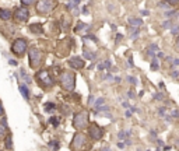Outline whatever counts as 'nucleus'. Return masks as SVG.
Instances as JSON below:
<instances>
[{"mask_svg":"<svg viewBox=\"0 0 179 151\" xmlns=\"http://www.w3.org/2000/svg\"><path fill=\"white\" fill-rule=\"evenodd\" d=\"M60 85L66 91H73L76 87V76L71 71H64L60 76Z\"/></svg>","mask_w":179,"mask_h":151,"instance_id":"f257e3e1","label":"nucleus"},{"mask_svg":"<svg viewBox=\"0 0 179 151\" xmlns=\"http://www.w3.org/2000/svg\"><path fill=\"white\" fill-rule=\"evenodd\" d=\"M73 126L76 129H85L88 126V113L87 111H81V112L76 113L74 119H73Z\"/></svg>","mask_w":179,"mask_h":151,"instance_id":"f03ea898","label":"nucleus"},{"mask_svg":"<svg viewBox=\"0 0 179 151\" xmlns=\"http://www.w3.org/2000/svg\"><path fill=\"white\" fill-rule=\"evenodd\" d=\"M55 6H56V0H38L37 11L41 14H46V13L52 11Z\"/></svg>","mask_w":179,"mask_h":151,"instance_id":"7ed1b4c3","label":"nucleus"},{"mask_svg":"<svg viewBox=\"0 0 179 151\" xmlns=\"http://www.w3.org/2000/svg\"><path fill=\"white\" fill-rule=\"evenodd\" d=\"M11 50H13L17 56H23L27 50V42L24 39H21V38L16 39L13 42V45H11Z\"/></svg>","mask_w":179,"mask_h":151,"instance_id":"20e7f679","label":"nucleus"},{"mask_svg":"<svg viewBox=\"0 0 179 151\" xmlns=\"http://www.w3.org/2000/svg\"><path fill=\"white\" fill-rule=\"evenodd\" d=\"M42 60V52L37 48H32L30 49V64H31V67H38L39 63Z\"/></svg>","mask_w":179,"mask_h":151,"instance_id":"39448f33","label":"nucleus"},{"mask_svg":"<svg viewBox=\"0 0 179 151\" xmlns=\"http://www.w3.org/2000/svg\"><path fill=\"white\" fill-rule=\"evenodd\" d=\"M88 132H90V137L94 138V140H99V138L102 137V133H104L102 129L97 125V123H90Z\"/></svg>","mask_w":179,"mask_h":151,"instance_id":"423d86ee","label":"nucleus"},{"mask_svg":"<svg viewBox=\"0 0 179 151\" xmlns=\"http://www.w3.org/2000/svg\"><path fill=\"white\" fill-rule=\"evenodd\" d=\"M85 141H87V138L84 134L81 133H77L74 138H73V143H71V147L74 148V150H80V148H83L84 145H85Z\"/></svg>","mask_w":179,"mask_h":151,"instance_id":"0eeeda50","label":"nucleus"},{"mask_svg":"<svg viewBox=\"0 0 179 151\" xmlns=\"http://www.w3.org/2000/svg\"><path fill=\"white\" fill-rule=\"evenodd\" d=\"M37 77H38L39 81L42 83V84H45L46 87H51V85H53V80H52V77L49 76V73H48L46 70H41V71H38Z\"/></svg>","mask_w":179,"mask_h":151,"instance_id":"6e6552de","label":"nucleus"},{"mask_svg":"<svg viewBox=\"0 0 179 151\" xmlns=\"http://www.w3.org/2000/svg\"><path fill=\"white\" fill-rule=\"evenodd\" d=\"M16 18L21 21V23H25L28 21L30 18V11L27 10L25 7H21V8H17V11H16Z\"/></svg>","mask_w":179,"mask_h":151,"instance_id":"1a4fd4ad","label":"nucleus"},{"mask_svg":"<svg viewBox=\"0 0 179 151\" xmlns=\"http://www.w3.org/2000/svg\"><path fill=\"white\" fill-rule=\"evenodd\" d=\"M69 64H70L73 69H83L84 67V60L80 56H74L69 60Z\"/></svg>","mask_w":179,"mask_h":151,"instance_id":"9d476101","label":"nucleus"},{"mask_svg":"<svg viewBox=\"0 0 179 151\" xmlns=\"http://www.w3.org/2000/svg\"><path fill=\"white\" fill-rule=\"evenodd\" d=\"M11 17V11L7 8H0V18L1 20H8Z\"/></svg>","mask_w":179,"mask_h":151,"instance_id":"9b49d317","label":"nucleus"},{"mask_svg":"<svg viewBox=\"0 0 179 151\" xmlns=\"http://www.w3.org/2000/svg\"><path fill=\"white\" fill-rule=\"evenodd\" d=\"M129 24L132 25V27H136V28H139L143 25V21L140 18H129Z\"/></svg>","mask_w":179,"mask_h":151,"instance_id":"f8f14e48","label":"nucleus"},{"mask_svg":"<svg viewBox=\"0 0 179 151\" xmlns=\"http://www.w3.org/2000/svg\"><path fill=\"white\" fill-rule=\"evenodd\" d=\"M20 92L25 99H30V90L27 88V85H20Z\"/></svg>","mask_w":179,"mask_h":151,"instance_id":"ddd939ff","label":"nucleus"},{"mask_svg":"<svg viewBox=\"0 0 179 151\" xmlns=\"http://www.w3.org/2000/svg\"><path fill=\"white\" fill-rule=\"evenodd\" d=\"M30 30H31L32 32H37V34H41V32L44 31V30H42V27H41L39 24H32L31 27H30Z\"/></svg>","mask_w":179,"mask_h":151,"instance_id":"4468645a","label":"nucleus"},{"mask_svg":"<svg viewBox=\"0 0 179 151\" xmlns=\"http://www.w3.org/2000/svg\"><path fill=\"white\" fill-rule=\"evenodd\" d=\"M20 74H21V78H24V83H27V84H31V77H30V76L27 74L25 71H24V70H21V73H20Z\"/></svg>","mask_w":179,"mask_h":151,"instance_id":"2eb2a0df","label":"nucleus"},{"mask_svg":"<svg viewBox=\"0 0 179 151\" xmlns=\"http://www.w3.org/2000/svg\"><path fill=\"white\" fill-rule=\"evenodd\" d=\"M55 109H56V105H55V104H52V102L45 104V111H46V112H52V111H55Z\"/></svg>","mask_w":179,"mask_h":151,"instance_id":"dca6fc26","label":"nucleus"},{"mask_svg":"<svg viewBox=\"0 0 179 151\" xmlns=\"http://www.w3.org/2000/svg\"><path fill=\"white\" fill-rule=\"evenodd\" d=\"M104 102H105V99H104V98H98V99L95 101V104H94L95 109H99L101 107H104Z\"/></svg>","mask_w":179,"mask_h":151,"instance_id":"f3484780","label":"nucleus"},{"mask_svg":"<svg viewBox=\"0 0 179 151\" xmlns=\"http://www.w3.org/2000/svg\"><path fill=\"white\" fill-rule=\"evenodd\" d=\"M130 134H132V132H130V130H128V132H123V130H122V132H119L118 137L121 138V140H123V138H126L128 136H130Z\"/></svg>","mask_w":179,"mask_h":151,"instance_id":"a211bd4d","label":"nucleus"},{"mask_svg":"<svg viewBox=\"0 0 179 151\" xmlns=\"http://www.w3.org/2000/svg\"><path fill=\"white\" fill-rule=\"evenodd\" d=\"M49 145L52 147V150H53V151H58V150H59V147H60L59 141H51V143H49Z\"/></svg>","mask_w":179,"mask_h":151,"instance_id":"6ab92c4d","label":"nucleus"},{"mask_svg":"<svg viewBox=\"0 0 179 151\" xmlns=\"http://www.w3.org/2000/svg\"><path fill=\"white\" fill-rule=\"evenodd\" d=\"M6 147H7V148H11V147H13V140H11V136H7V137H6Z\"/></svg>","mask_w":179,"mask_h":151,"instance_id":"aec40b11","label":"nucleus"},{"mask_svg":"<svg viewBox=\"0 0 179 151\" xmlns=\"http://www.w3.org/2000/svg\"><path fill=\"white\" fill-rule=\"evenodd\" d=\"M88 25H85L84 23H78L77 24V27H76V31H83V30H85Z\"/></svg>","mask_w":179,"mask_h":151,"instance_id":"412c9836","label":"nucleus"},{"mask_svg":"<svg viewBox=\"0 0 179 151\" xmlns=\"http://www.w3.org/2000/svg\"><path fill=\"white\" fill-rule=\"evenodd\" d=\"M157 49H158V46H157V45H151V46H150V49L147 50V55H153Z\"/></svg>","mask_w":179,"mask_h":151,"instance_id":"4be33fe9","label":"nucleus"},{"mask_svg":"<svg viewBox=\"0 0 179 151\" xmlns=\"http://www.w3.org/2000/svg\"><path fill=\"white\" fill-rule=\"evenodd\" d=\"M84 56L88 57V59H95V55L91 53V52H88V50H84Z\"/></svg>","mask_w":179,"mask_h":151,"instance_id":"5701e85b","label":"nucleus"},{"mask_svg":"<svg viewBox=\"0 0 179 151\" xmlns=\"http://www.w3.org/2000/svg\"><path fill=\"white\" fill-rule=\"evenodd\" d=\"M51 123L53 126H58L59 125V118H55V116H53V118H51Z\"/></svg>","mask_w":179,"mask_h":151,"instance_id":"b1692460","label":"nucleus"},{"mask_svg":"<svg viewBox=\"0 0 179 151\" xmlns=\"http://www.w3.org/2000/svg\"><path fill=\"white\" fill-rule=\"evenodd\" d=\"M151 69L155 70V69H158V63H157V59H154V62L153 64H151Z\"/></svg>","mask_w":179,"mask_h":151,"instance_id":"393cba45","label":"nucleus"},{"mask_svg":"<svg viewBox=\"0 0 179 151\" xmlns=\"http://www.w3.org/2000/svg\"><path fill=\"white\" fill-rule=\"evenodd\" d=\"M32 1H34V0H21V3H23L24 6H30Z\"/></svg>","mask_w":179,"mask_h":151,"instance_id":"a878e982","label":"nucleus"},{"mask_svg":"<svg viewBox=\"0 0 179 151\" xmlns=\"http://www.w3.org/2000/svg\"><path fill=\"white\" fill-rule=\"evenodd\" d=\"M166 1H168L169 4H172V6H176L179 3V0H166Z\"/></svg>","mask_w":179,"mask_h":151,"instance_id":"bb28decb","label":"nucleus"},{"mask_svg":"<svg viewBox=\"0 0 179 151\" xmlns=\"http://www.w3.org/2000/svg\"><path fill=\"white\" fill-rule=\"evenodd\" d=\"M172 34L176 37L178 35V25H173V28H172Z\"/></svg>","mask_w":179,"mask_h":151,"instance_id":"cd10ccee","label":"nucleus"},{"mask_svg":"<svg viewBox=\"0 0 179 151\" xmlns=\"http://www.w3.org/2000/svg\"><path fill=\"white\" fill-rule=\"evenodd\" d=\"M162 27H164V28H171V23H169V21H165V23L162 24Z\"/></svg>","mask_w":179,"mask_h":151,"instance_id":"c85d7f7f","label":"nucleus"},{"mask_svg":"<svg viewBox=\"0 0 179 151\" xmlns=\"http://www.w3.org/2000/svg\"><path fill=\"white\" fill-rule=\"evenodd\" d=\"M128 80L130 81V84H136V81H137V80H136L134 77H128Z\"/></svg>","mask_w":179,"mask_h":151,"instance_id":"c756f323","label":"nucleus"},{"mask_svg":"<svg viewBox=\"0 0 179 151\" xmlns=\"http://www.w3.org/2000/svg\"><path fill=\"white\" fill-rule=\"evenodd\" d=\"M172 14H176V11H169V13L166 11V13H165L166 17H172Z\"/></svg>","mask_w":179,"mask_h":151,"instance_id":"7c9ffc66","label":"nucleus"},{"mask_svg":"<svg viewBox=\"0 0 179 151\" xmlns=\"http://www.w3.org/2000/svg\"><path fill=\"white\" fill-rule=\"evenodd\" d=\"M94 102V97L92 95H90V98H88V104H92Z\"/></svg>","mask_w":179,"mask_h":151,"instance_id":"2f4dec72","label":"nucleus"},{"mask_svg":"<svg viewBox=\"0 0 179 151\" xmlns=\"http://www.w3.org/2000/svg\"><path fill=\"white\" fill-rule=\"evenodd\" d=\"M128 94H129V98H134V92H133V91H129Z\"/></svg>","mask_w":179,"mask_h":151,"instance_id":"473e14b6","label":"nucleus"},{"mask_svg":"<svg viewBox=\"0 0 179 151\" xmlns=\"http://www.w3.org/2000/svg\"><path fill=\"white\" fill-rule=\"evenodd\" d=\"M154 98H155V99H162V95H160V94L157 95V94H155V95H154Z\"/></svg>","mask_w":179,"mask_h":151,"instance_id":"72a5a7b5","label":"nucleus"},{"mask_svg":"<svg viewBox=\"0 0 179 151\" xmlns=\"http://www.w3.org/2000/svg\"><path fill=\"white\" fill-rule=\"evenodd\" d=\"M172 116H173V118H178V111H176V109L172 112Z\"/></svg>","mask_w":179,"mask_h":151,"instance_id":"f704fd0d","label":"nucleus"},{"mask_svg":"<svg viewBox=\"0 0 179 151\" xmlns=\"http://www.w3.org/2000/svg\"><path fill=\"white\" fill-rule=\"evenodd\" d=\"M0 134H1V136L4 134V127H3V126H0Z\"/></svg>","mask_w":179,"mask_h":151,"instance_id":"c9c22d12","label":"nucleus"},{"mask_svg":"<svg viewBox=\"0 0 179 151\" xmlns=\"http://www.w3.org/2000/svg\"><path fill=\"white\" fill-rule=\"evenodd\" d=\"M8 63H10V64H13V66H16V64H17V62H16V60H13V59H11V60H8Z\"/></svg>","mask_w":179,"mask_h":151,"instance_id":"e433bc0d","label":"nucleus"},{"mask_svg":"<svg viewBox=\"0 0 179 151\" xmlns=\"http://www.w3.org/2000/svg\"><path fill=\"white\" fill-rule=\"evenodd\" d=\"M158 112H160V115H164V113H165V109H164V108H161Z\"/></svg>","mask_w":179,"mask_h":151,"instance_id":"4c0bfd02","label":"nucleus"},{"mask_svg":"<svg viewBox=\"0 0 179 151\" xmlns=\"http://www.w3.org/2000/svg\"><path fill=\"white\" fill-rule=\"evenodd\" d=\"M172 76H173V77H175V78H176V77H178V71H176V70H173Z\"/></svg>","mask_w":179,"mask_h":151,"instance_id":"58836bf2","label":"nucleus"},{"mask_svg":"<svg viewBox=\"0 0 179 151\" xmlns=\"http://www.w3.org/2000/svg\"><path fill=\"white\" fill-rule=\"evenodd\" d=\"M122 105H123V107H125V108H129V107H130V105H129V102H123Z\"/></svg>","mask_w":179,"mask_h":151,"instance_id":"ea45409f","label":"nucleus"},{"mask_svg":"<svg viewBox=\"0 0 179 151\" xmlns=\"http://www.w3.org/2000/svg\"><path fill=\"white\" fill-rule=\"evenodd\" d=\"M178 64H179V60H178V59H175V62H173V66H178Z\"/></svg>","mask_w":179,"mask_h":151,"instance_id":"a19ab883","label":"nucleus"},{"mask_svg":"<svg viewBox=\"0 0 179 151\" xmlns=\"http://www.w3.org/2000/svg\"><path fill=\"white\" fill-rule=\"evenodd\" d=\"M104 67H105L104 64H98V69H99V70H104Z\"/></svg>","mask_w":179,"mask_h":151,"instance_id":"79ce46f5","label":"nucleus"},{"mask_svg":"<svg viewBox=\"0 0 179 151\" xmlns=\"http://www.w3.org/2000/svg\"><path fill=\"white\" fill-rule=\"evenodd\" d=\"M118 147H119V148H123V147H125V144H123V143H119V144H118Z\"/></svg>","mask_w":179,"mask_h":151,"instance_id":"37998d69","label":"nucleus"},{"mask_svg":"<svg viewBox=\"0 0 179 151\" xmlns=\"http://www.w3.org/2000/svg\"><path fill=\"white\" fill-rule=\"evenodd\" d=\"M3 113V107H1V104H0V115Z\"/></svg>","mask_w":179,"mask_h":151,"instance_id":"c03bdc74","label":"nucleus"},{"mask_svg":"<svg viewBox=\"0 0 179 151\" xmlns=\"http://www.w3.org/2000/svg\"><path fill=\"white\" fill-rule=\"evenodd\" d=\"M102 151H109V148H104V150Z\"/></svg>","mask_w":179,"mask_h":151,"instance_id":"a18cd8bd","label":"nucleus"}]
</instances>
